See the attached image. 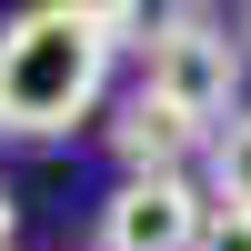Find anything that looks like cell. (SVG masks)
I'll list each match as a JSON object with an SVG mask.
<instances>
[{
	"mask_svg": "<svg viewBox=\"0 0 251 251\" xmlns=\"http://www.w3.org/2000/svg\"><path fill=\"white\" fill-rule=\"evenodd\" d=\"M100 71H111V40H100L91 0H40V10L0 20V131L20 141H60L71 121L100 111Z\"/></svg>",
	"mask_w": 251,
	"mask_h": 251,
	"instance_id": "obj_1",
	"label": "cell"
},
{
	"mask_svg": "<svg viewBox=\"0 0 251 251\" xmlns=\"http://www.w3.org/2000/svg\"><path fill=\"white\" fill-rule=\"evenodd\" d=\"M211 211H251V111L211 131Z\"/></svg>",
	"mask_w": 251,
	"mask_h": 251,
	"instance_id": "obj_5",
	"label": "cell"
},
{
	"mask_svg": "<svg viewBox=\"0 0 251 251\" xmlns=\"http://www.w3.org/2000/svg\"><path fill=\"white\" fill-rule=\"evenodd\" d=\"M111 151L131 161V181H151V171H181L191 151H211V131H191V121H181L171 100L131 91V100H121V121H111Z\"/></svg>",
	"mask_w": 251,
	"mask_h": 251,
	"instance_id": "obj_4",
	"label": "cell"
},
{
	"mask_svg": "<svg viewBox=\"0 0 251 251\" xmlns=\"http://www.w3.org/2000/svg\"><path fill=\"white\" fill-rule=\"evenodd\" d=\"M201 221H211V201L181 171H151V181H121L100 201V251H191Z\"/></svg>",
	"mask_w": 251,
	"mask_h": 251,
	"instance_id": "obj_3",
	"label": "cell"
},
{
	"mask_svg": "<svg viewBox=\"0 0 251 251\" xmlns=\"http://www.w3.org/2000/svg\"><path fill=\"white\" fill-rule=\"evenodd\" d=\"M10 221H20V211H10V191H0V251H10Z\"/></svg>",
	"mask_w": 251,
	"mask_h": 251,
	"instance_id": "obj_7",
	"label": "cell"
},
{
	"mask_svg": "<svg viewBox=\"0 0 251 251\" xmlns=\"http://www.w3.org/2000/svg\"><path fill=\"white\" fill-rule=\"evenodd\" d=\"M191 251H251V211H211Z\"/></svg>",
	"mask_w": 251,
	"mask_h": 251,
	"instance_id": "obj_6",
	"label": "cell"
},
{
	"mask_svg": "<svg viewBox=\"0 0 251 251\" xmlns=\"http://www.w3.org/2000/svg\"><path fill=\"white\" fill-rule=\"evenodd\" d=\"M141 91L171 100L191 131H221V121H241V40L211 10H161L151 20V80Z\"/></svg>",
	"mask_w": 251,
	"mask_h": 251,
	"instance_id": "obj_2",
	"label": "cell"
},
{
	"mask_svg": "<svg viewBox=\"0 0 251 251\" xmlns=\"http://www.w3.org/2000/svg\"><path fill=\"white\" fill-rule=\"evenodd\" d=\"M241 30H251V20H241Z\"/></svg>",
	"mask_w": 251,
	"mask_h": 251,
	"instance_id": "obj_8",
	"label": "cell"
}]
</instances>
